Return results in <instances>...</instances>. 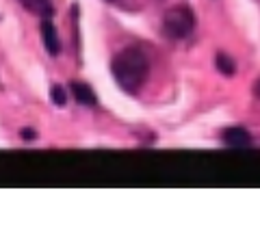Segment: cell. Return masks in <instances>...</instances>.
Wrapping results in <instances>:
<instances>
[{
	"label": "cell",
	"mask_w": 260,
	"mask_h": 249,
	"mask_svg": "<svg viewBox=\"0 0 260 249\" xmlns=\"http://www.w3.org/2000/svg\"><path fill=\"white\" fill-rule=\"evenodd\" d=\"M113 76H115L117 85L128 93H135L141 89V85L148 78V57L139 50V48H126L121 50L115 59H113Z\"/></svg>",
	"instance_id": "6da1fadb"
},
{
	"label": "cell",
	"mask_w": 260,
	"mask_h": 249,
	"mask_svg": "<svg viewBox=\"0 0 260 249\" xmlns=\"http://www.w3.org/2000/svg\"><path fill=\"white\" fill-rule=\"evenodd\" d=\"M195 26V15L186 5H176L162 15V30L172 39H184Z\"/></svg>",
	"instance_id": "7a4b0ae2"
},
{
	"label": "cell",
	"mask_w": 260,
	"mask_h": 249,
	"mask_svg": "<svg viewBox=\"0 0 260 249\" xmlns=\"http://www.w3.org/2000/svg\"><path fill=\"white\" fill-rule=\"evenodd\" d=\"M221 139L228 148H237V150H243V148H249L251 146V134L241 126H232V128H225Z\"/></svg>",
	"instance_id": "3957f363"
},
{
	"label": "cell",
	"mask_w": 260,
	"mask_h": 249,
	"mask_svg": "<svg viewBox=\"0 0 260 249\" xmlns=\"http://www.w3.org/2000/svg\"><path fill=\"white\" fill-rule=\"evenodd\" d=\"M42 37H44L46 50L50 52L52 57H59L61 54V42H59V35H56V28L50 22V18H44V22H42Z\"/></svg>",
	"instance_id": "277c9868"
},
{
	"label": "cell",
	"mask_w": 260,
	"mask_h": 249,
	"mask_svg": "<svg viewBox=\"0 0 260 249\" xmlns=\"http://www.w3.org/2000/svg\"><path fill=\"white\" fill-rule=\"evenodd\" d=\"M72 93H74V98L78 104H83V106H95L98 104V98H95V93L93 89L89 85L85 83H72Z\"/></svg>",
	"instance_id": "5b68a950"
},
{
	"label": "cell",
	"mask_w": 260,
	"mask_h": 249,
	"mask_svg": "<svg viewBox=\"0 0 260 249\" xmlns=\"http://www.w3.org/2000/svg\"><path fill=\"white\" fill-rule=\"evenodd\" d=\"M20 3L24 5V9H28L35 15H42V18H50L54 13L50 0H20Z\"/></svg>",
	"instance_id": "8992f818"
},
{
	"label": "cell",
	"mask_w": 260,
	"mask_h": 249,
	"mask_svg": "<svg viewBox=\"0 0 260 249\" xmlns=\"http://www.w3.org/2000/svg\"><path fill=\"white\" fill-rule=\"evenodd\" d=\"M215 67L221 72L223 76H234V72H237V63H234L232 57H228V54L219 52L217 57H215Z\"/></svg>",
	"instance_id": "52a82bcc"
},
{
	"label": "cell",
	"mask_w": 260,
	"mask_h": 249,
	"mask_svg": "<svg viewBox=\"0 0 260 249\" xmlns=\"http://www.w3.org/2000/svg\"><path fill=\"white\" fill-rule=\"evenodd\" d=\"M50 98H52V104H56V106H63V104L68 102V93H65V89L61 85H54L52 91H50Z\"/></svg>",
	"instance_id": "ba28073f"
},
{
	"label": "cell",
	"mask_w": 260,
	"mask_h": 249,
	"mask_svg": "<svg viewBox=\"0 0 260 249\" xmlns=\"http://www.w3.org/2000/svg\"><path fill=\"white\" fill-rule=\"evenodd\" d=\"M22 139H35V132L32 130H22Z\"/></svg>",
	"instance_id": "9c48e42d"
},
{
	"label": "cell",
	"mask_w": 260,
	"mask_h": 249,
	"mask_svg": "<svg viewBox=\"0 0 260 249\" xmlns=\"http://www.w3.org/2000/svg\"><path fill=\"white\" fill-rule=\"evenodd\" d=\"M254 93H256V95H258V98H260V80H258V83L254 85Z\"/></svg>",
	"instance_id": "30bf717a"
}]
</instances>
